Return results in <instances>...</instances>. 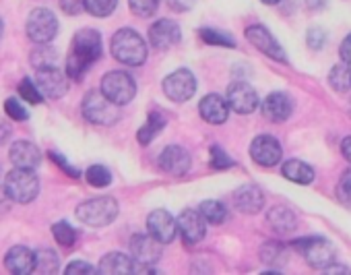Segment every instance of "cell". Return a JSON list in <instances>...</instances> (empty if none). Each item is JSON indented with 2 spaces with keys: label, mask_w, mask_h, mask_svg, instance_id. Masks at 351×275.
I'll return each instance as SVG.
<instances>
[{
  "label": "cell",
  "mask_w": 351,
  "mask_h": 275,
  "mask_svg": "<svg viewBox=\"0 0 351 275\" xmlns=\"http://www.w3.org/2000/svg\"><path fill=\"white\" fill-rule=\"evenodd\" d=\"M101 56V34L97 29H81L73 38V52L66 62V77L81 79V75Z\"/></svg>",
  "instance_id": "cell-1"
},
{
  "label": "cell",
  "mask_w": 351,
  "mask_h": 275,
  "mask_svg": "<svg viewBox=\"0 0 351 275\" xmlns=\"http://www.w3.org/2000/svg\"><path fill=\"white\" fill-rule=\"evenodd\" d=\"M112 56L126 67H141L147 60V44L134 29L124 27L112 38Z\"/></svg>",
  "instance_id": "cell-2"
},
{
  "label": "cell",
  "mask_w": 351,
  "mask_h": 275,
  "mask_svg": "<svg viewBox=\"0 0 351 275\" xmlns=\"http://www.w3.org/2000/svg\"><path fill=\"white\" fill-rule=\"evenodd\" d=\"M5 193L9 201L21 203V205L32 203L40 193V180L34 170L15 168L5 178Z\"/></svg>",
  "instance_id": "cell-3"
},
{
  "label": "cell",
  "mask_w": 351,
  "mask_h": 275,
  "mask_svg": "<svg viewBox=\"0 0 351 275\" xmlns=\"http://www.w3.org/2000/svg\"><path fill=\"white\" fill-rule=\"evenodd\" d=\"M118 217V203L112 197L85 201L77 207V219L91 228H104Z\"/></svg>",
  "instance_id": "cell-4"
},
{
  "label": "cell",
  "mask_w": 351,
  "mask_h": 275,
  "mask_svg": "<svg viewBox=\"0 0 351 275\" xmlns=\"http://www.w3.org/2000/svg\"><path fill=\"white\" fill-rule=\"evenodd\" d=\"M99 91L116 106H126L136 95V83L134 79L124 71H110L99 85Z\"/></svg>",
  "instance_id": "cell-5"
},
{
  "label": "cell",
  "mask_w": 351,
  "mask_h": 275,
  "mask_svg": "<svg viewBox=\"0 0 351 275\" xmlns=\"http://www.w3.org/2000/svg\"><path fill=\"white\" fill-rule=\"evenodd\" d=\"M298 252L304 254V259L314 267V269H326L328 265L335 263V246L324 240V238H318V236H312V238H300V240H293L291 244Z\"/></svg>",
  "instance_id": "cell-6"
},
{
  "label": "cell",
  "mask_w": 351,
  "mask_h": 275,
  "mask_svg": "<svg viewBox=\"0 0 351 275\" xmlns=\"http://www.w3.org/2000/svg\"><path fill=\"white\" fill-rule=\"evenodd\" d=\"M83 116L99 126H112L118 120V106L112 104L101 91H89L83 99Z\"/></svg>",
  "instance_id": "cell-7"
},
{
  "label": "cell",
  "mask_w": 351,
  "mask_h": 275,
  "mask_svg": "<svg viewBox=\"0 0 351 275\" xmlns=\"http://www.w3.org/2000/svg\"><path fill=\"white\" fill-rule=\"evenodd\" d=\"M25 29L34 44H50L58 34V19L50 9H34L27 17Z\"/></svg>",
  "instance_id": "cell-8"
},
{
  "label": "cell",
  "mask_w": 351,
  "mask_h": 275,
  "mask_svg": "<svg viewBox=\"0 0 351 275\" xmlns=\"http://www.w3.org/2000/svg\"><path fill=\"white\" fill-rule=\"evenodd\" d=\"M195 91H197V79L189 69H178L163 79V93L176 104L189 101L195 95Z\"/></svg>",
  "instance_id": "cell-9"
},
{
  "label": "cell",
  "mask_w": 351,
  "mask_h": 275,
  "mask_svg": "<svg viewBox=\"0 0 351 275\" xmlns=\"http://www.w3.org/2000/svg\"><path fill=\"white\" fill-rule=\"evenodd\" d=\"M250 158L263 168H273L283 158L281 143L271 134H258L250 145Z\"/></svg>",
  "instance_id": "cell-10"
},
{
  "label": "cell",
  "mask_w": 351,
  "mask_h": 275,
  "mask_svg": "<svg viewBox=\"0 0 351 275\" xmlns=\"http://www.w3.org/2000/svg\"><path fill=\"white\" fill-rule=\"evenodd\" d=\"M226 101H228L230 110H234L238 114H252L258 108L256 89L252 85H248L246 81H234L228 87Z\"/></svg>",
  "instance_id": "cell-11"
},
{
  "label": "cell",
  "mask_w": 351,
  "mask_h": 275,
  "mask_svg": "<svg viewBox=\"0 0 351 275\" xmlns=\"http://www.w3.org/2000/svg\"><path fill=\"white\" fill-rule=\"evenodd\" d=\"M246 40L263 54H267L269 58L277 60V62H287V54L283 52L281 44L273 38V34L265 27V25H250L246 29Z\"/></svg>",
  "instance_id": "cell-12"
},
{
  "label": "cell",
  "mask_w": 351,
  "mask_h": 275,
  "mask_svg": "<svg viewBox=\"0 0 351 275\" xmlns=\"http://www.w3.org/2000/svg\"><path fill=\"white\" fill-rule=\"evenodd\" d=\"M176 228L180 230L182 234V240L186 244H199L205 234H207V228H205V217L201 215V211L197 209H184L178 219H176Z\"/></svg>",
  "instance_id": "cell-13"
},
{
  "label": "cell",
  "mask_w": 351,
  "mask_h": 275,
  "mask_svg": "<svg viewBox=\"0 0 351 275\" xmlns=\"http://www.w3.org/2000/svg\"><path fill=\"white\" fill-rule=\"evenodd\" d=\"M36 85H38L40 93H44L46 97L58 99L66 93L69 79L56 67H44V69H38Z\"/></svg>",
  "instance_id": "cell-14"
},
{
  "label": "cell",
  "mask_w": 351,
  "mask_h": 275,
  "mask_svg": "<svg viewBox=\"0 0 351 275\" xmlns=\"http://www.w3.org/2000/svg\"><path fill=\"white\" fill-rule=\"evenodd\" d=\"M180 38H182L180 25L171 19H159L149 29V42L157 50H165V48L176 46L180 42Z\"/></svg>",
  "instance_id": "cell-15"
},
{
  "label": "cell",
  "mask_w": 351,
  "mask_h": 275,
  "mask_svg": "<svg viewBox=\"0 0 351 275\" xmlns=\"http://www.w3.org/2000/svg\"><path fill=\"white\" fill-rule=\"evenodd\" d=\"M159 168L171 176H184L191 170V154L180 145H167L159 156Z\"/></svg>",
  "instance_id": "cell-16"
},
{
  "label": "cell",
  "mask_w": 351,
  "mask_h": 275,
  "mask_svg": "<svg viewBox=\"0 0 351 275\" xmlns=\"http://www.w3.org/2000/svg\"><path fill=\"white\" fill-rule=\"evenodd\" d=\"M130 252H132V259L136 263H143V265H153L161 259V242L155 240L151 234H136L132 240H130Z\"/></svg>",
  "instance_id": "cell-17"
},
{
  "label": "cell",
  "mask_w": 351,
  "mask_h": 275,
  "mask_svg": "<svg viewBox=\"0 0 351 275\" xmlns=\"http://www.w3.org/2000/svg\"><path fill=\"white\" fill-rule=\"evenodd\" d=\"M147 228H149V234L159 240L161 244H167L173 240L176 232H178V228H176V219L165 211V209H155L149 213L147 217Z\"/></svg>",
  "instance_id": "cell-18"
},
{
  "label": "cell",
  "mask_w": 351,
  "mask_h": 275,
  "mask_svg": "<svg viewBox=\"0 0 351 275\" xmlns=\"http://www.w3.org/2000/svg\"><path fill=\"white\" fill-rule=\"evenodd\" d=\"M293 112V101L283 91H273L263 101V114L271 122H285Z\"/></svg>",
  "instance_id": "cell-19"
},
{
  "label": "cell",
  "mask_w": 351,
  "mask_h": 275,
  "mask_svg": "<svg viewBox=\"0 0 351 275\" xmlns=\"http://www.w3.org/2000/svg\"><path fill=\"white\" fill-rule=\"evenodd\" d=\"M234 207L242 213L254 215L265 207V195L256 184H244L234 193Z\"/></svg>",
  "instance_id": "cell-20"
},
{
  "label": "cell",
  "mask_w": 351,
  "mask_h": 275,
  "mask_svg": "<svg viewBox=\"0 0 351 275\" xmlns=\"http://www.w3.org/2000/svg\"><path fill=\"white\" fill-rule=\"evenodd\" d=\"M9 158L15 168H25V170H36L42 162V154L32 141H15L11 145Z\"/></svg>",
  "instance_id": "cell-21"
},
{
  "label": "cell",
  "mask_w": 351,
  "mask_h": 275,
  "mask_svg": "<svg viewBox=\"0 0 351 275\" xmlns=\"http://www.w3.org/2000/svg\"><path fill=\"white\" fill-rule=\"evenodd\" d=\"M199 112L201 116L211 122V124H223L230 116V106L226 101V97L217 95V93H209L201 99L199 104Z\"/></svg>",
  "instance_id": "cell-22"
},
{
  "label": "cell",
  "mask_w": 351,
  "mask_h": 275,
  "mask_svg": "<svg viewBox=\"0 0 351 275\" xmlns=\"http://www.w3.org/2000/svg\"><path fill=\"white\" fill-rule=\"evenodd\" d=\"M34 261H36L34 250H29L27 246H13L7 252L5 265L15 275H27V273H34Z\"/></svg>",
  "instance_id": "cell-23"
},
{
  "label": "cell",
  "mask_w": 351,
  "mask_h": 275,
  "mask_svg": "<svg viewBox=\"0 0 351 275\" xmlns=\"http://www.w3.org/2000/svg\"><path fill=\"white\" fill-rule=\"evenodd\" d=\"M267 224L271 226L273 232L285 236V234H291L295 228H298V217L295 213L285 207V205H275L271 207V211L267 213Z\"/></svg>",
  "instance_id": "cell-24"
},
{
  "label": "cell",
  "mask_w": 351,
  "mask_h": 275,
  "mask_svg": "<svg viewBox=\"0 0 351 275\" xmlns=\"http://www.w3.org/2000/svg\"><path fill=\"white\" fill-rule=\"evenodd\" d=\"M99 273H108V275H128V273H134L136 267H134V261L124 254V252H108L101 263H99Z\"/></svg>",
  "instance_id": "cell-25"
},
{
  "label": "cell",
  "mask_w": 351,
  "mask_h": 275,
  "mask_svg": "<svg viewBox=\"0 0 351 275\" xmlns=\"http://www.w3.org/2000/svg\"><path fill=\"white\" fill-rule=\"evenodd\" d=\"M281 172L289 182H295V184H310L314 180V170L302 160H287Z\"/></svg>",
  "instance_id": "cell-26"
},
{
  "label": "cell",
  "mask_w": 351,
  "mask_h": 275,
  "mask_svg": "<svg viewBox=\"0 0 351 275\" xmlns=\"http://www.w3.org/2000/svg\"><path fill=\"white\" fill-rule=\"evenodd\" d=\"M165 116L159 112V110H153L151 114H149V118H147V122L138 128V143L141 145H147V143H151L155 136L159 134V130L165 126Z\"/></svg>",
  "instance_id": "cell-27"
},
{
  "label": "cell",
  "mask_w": 351,
  "mask_h": 275,
  "mask_svg": "<svg viewBox=\"0 0 351 275\" xmlns=\"http://www.w3.org/2000/svg\"><path fill=\"white\" fill-rule=\"evenodd\" d=\"M34 271L36 273H56L58 271V254L50 248H42L36 252V261H34Z\"/></svg>",
  "instance_id": "cell-28"
},
{
  "label": "cell",
  "mask_w": 351,
  "mask_h": 275,
  "mask_svg": "<svg viewBox=\"0 0 351 275\" xmlns=\"http://www.w3.org/2000/svg\"><path fill=\"white\" fill-rule=\"evenodd\" d=\"M328 85L337 93H347L351 89V79H349V64H337L328 73Z\"/></svg>",
  "instance_id": "cell-29"
},
{
  "label": "cell",
  "mask_w": 351,
  "mask_h": 275,
  "mask_svg": "<svg viewBox=\"0 0 351 275\" xmlns=\"http://www.w3.org/2000/svg\"><path fill=\"white\" fill-rule=\"evenodd\" d=\"M199 211L205 217V222H209V224H223L228 217V209L219 201H203Z\"/></svg>",
  "instance_id": "cell-30"
},
{
  "label": "cell",
  "mask_w": 351,
  "mask_h": 275,
  "mask_svg": "<svg viewBox=\"0 0 351 275\" xmlns=\"http://www.w3.org/2000/svg\"><path fill=\"white\" fill-rule=\"evenodd\" d=\"M118 0H83V9L93 17H108L116 11Z\"/></svg>",
  "instance_id": "cell-31"
},
{
  "label": "cell",
  "mask_w": 351,
  "mask_h": 275,
  "mask_svg": "<svg viewBox=\"0 0 351 275\" xmlns=\"http://www.w3.org/2000/svg\"><path fill=\"white\" fill-rule=\"evenodd\" d=\"M52 234H54V240H56L60 246H64V248H73L75 242H77V232H75V228H73L71 224H66V222L54 224V226H52Z\"/></svg>",
  "instance_id": "cell-32"
},
{
  "label": "cell",
  "mask_w": 351,
  "mask_h": 275,
  "mask_svg": "<svg viewBox=\"0 0 351 275\" xmlns=\"http://www.w3.org/2000/svg\"><path fill=\"white\" fill-rule=\"evenodd\" d=\"M201 38L205 44L209 46H223V48H236V40L223 32H217V29H211V27H203L201 29Z\"/></svg>",
  "instance_id": "cell-33"
},
{
  "label": "cell",
  "mask_w": 351,
  "mask_h": 275,
  "mask_svg": "<svg viewBox=\"0 0 351 275\" xmlns=\"http://www.w3.org/2000/svg\"><path fill=\"white\" fill-rule=\"evenodd\" d=\"M85 180H87L91 187H95V189H104V187H108V184L112 182V174H110V170L104 168V166H91V168L85 172Z\"/></svg>",
  "instance_id": "cell-34"
},
{
  "label": "cell",
  "mask_w": 351,
  "mask_h": 275,
  "mask_svg": "<svg viewBox=\"0 0 351 275\" xmlns=\"http://www.w3.org/2000/svg\"><path fill=\"white\" fill-rule=\"evenodd\" d=\"M128 7L136 17H151L159 7V0H128Z\"/></svg>",
  "instance_id": "cell-35"
},
{
  "label": "cell",
  "mask_w": 351,
  "mask_h": 275,
  "mask_svg": "<svg viewBox=\"0 0 351 275\" xmlns=\"http://www.w3.org/2000/svg\"><path fill=\"white\" fill-rule=\"evenodd\" d=\"M261 256L265 263L269 265H275V263H281V259L285 256V250L279 242H267L263 248H261Z\"/></svg>",
  "instance_id": "cell-36"
},
{
  "label": "cell",
  "mask_w": 351,
  "mask_h": 275,
  "mask_svg": "<svg viewBox=\"0 0 351 275\" xmlns=\"http://www.w3.org/2000/svg\"><path fill=\"white\" fill-rule=\"evenodd\" d=\"M19 95H21L23 99L32 101V104H40V101L44 99L42 93H40V89H38V85H36L29 77H25V79L19 83Z\"/></svg>",
  "instance_id": "cell-37"
},
{
  "label": "cell",
  "mask_w": 351,
  "mask_h": 275,
  "mask_svg": "<svg viewBox=\"0 0 351 275\" xmlns=\"http://www.w3.org/2000/svg\"><path fill=\"white\" fill-rule=\"evenodd\" d=\"M32 64L36 67V69H44V67H54V60H56V54L50 50V48H46V46H40L36 52H34V56H32Z\"/></svg>",
  "instance_id": "cell-38"
},
{
  "label": "cell",
  "mask_w": 351,
  "mask_h": 275,
  "mask_svg": "<svg viewBox=\"0 0 351 275\" xmlns=\"http://www.w3.org/2000/svg\"><path fill=\"white\" fill-rule=\"evenodd\" d=\"M211 166L215 170H228L234 166V160L219 147V145H213L211 147Z\"/></svg>",
  "instance_id": "cell-39"
},
{
  "label": "cell",
  "mask_w": 351,
  "mask_h": 275,
  "mask_svg": "<svg viewBox=\"0 0 351 275\" xmlns=\"http://www.w3.org/2000/svg\"><path fill=\"white\" fill-rule=\"evenodd\" d=\"M337 195L345 205H351V168L343 172V176L337 184Z\"/></svg>",
  "instance_id": "cell-40"
},
{
  "label": "cell",
  "mask_w": 351,
  "mask_h": 275,
  "mask_svg": "<svg viewBox=\"0 0 351 275\" xmlns=\"http://www.w3.org/2000/svg\"><path fill=\"white\" fill-rule=\"evenodd\" d=\"M5 110H7V114H9L11 118H15V120H27V118H29V112L19 104L17 97H9V99L5 101Z\"/></svg>",
  "instance_id": "cell-41"
},
{
  "label": "cell",
  "mask_w": 351,
  "mask_h": 275,
  "mask_svg": "<svg viewBox=\"0 0 351 275\" xmlns=\"http://www.w3.org/2000/svg\"><path fill=\"white\" fill-rule=\"evenodd\" d=\"M306 44H308L312 50H320V48L326 44V34H324L320 27H312V29H308V34H306Z\"/></svg>",
  "instance_id": "cell-42"
},
{
  "label": "cell",
  "mask_w": 351,
  "mask_h": 275,
  "mask_svg": "<svg viewBox=\"0 0 351 275\" xmlns=\"http://www.w3.org/2000/svg\"><path fill=\"white\" fill-rule=\"evenodd\" d=\"M75 273H97V269L91 267V265L85 263V261H73V263L66 267V275H75Z\"/></svg>",
  "instance_id": "cell-43"
},
{
  "label": "cell",
  "mask_w": 351,
  "mask_h": 275,
  "mask_svg": "<svg viewBox=\"0 0 351 275\" xmlns=\"http://www.w3.org/2000/svg\"><path fill=\"white\" fill-rule=\"evenodd\" d=\"M60 9L66 15H79L83 11V0H60Z\"/></svg>",
  "instance_id": "cell-44"
},
{
  "label": "cell",
  "mask_w": 351,
  "mask_h": 275,
  "mask_svg": "<svg viewBox=\"0 0 351 275\" xmlns=\"http://www.w3.org/2000/svg\"><path fill=\"white\" fill-rule=\"evenodd\" d=\"M195 3H197V0H167L169 9L176 11V13H186V11H191L195 7Z\"/></svg>",
  "instance_id": "cell-45"
},
{
  "label": "cell",
  "mask_w": 351,
  "mask_h": 275,
  "mask_svg": "<svg viewBox=\"0 0 351 275\" xmlns=\"http://www.w3.org/2000/svg\"><path fill=\"white\" fill-rule=\"evenodd\" d=\"M339 56L345 64L351 67V34L341 42V48H339Z\"/></svg>",
  "instance_id": "cell-46"
},
{
  "label": "cell",
  "mask_w": 351,
  "mask_h": 275,
  "mask_svg": "<svg viewBox=\"0 0 351 275\" xmlns=\"http://www.w3.org/2000/svg\"><path fill=\"white\" fill-rule=\"evenodd\" d=\"M50 158H52V160H54V162H56V164H58V166H60V168H62V170L66 172V174H71L73 178H79V170L71 168V166L66 164V160H64L62 156H58V154H50Z\"/></svg>",
  "instance_id": "cell-47"
},
{
  "label": "cell",
  "mask_w": 351,
  "mask_h": 275,
  "mask_svg": "<svg viewBox=\"0 0 351 275\" xmlns=\"http://www.w3.org/2000/svg\"><path fill=\"white\" fill-rule=\"evenodd\" d=\"M341 154L351 164V136H345V139L341 141Z\"/></svg>",
  "instance_id": "cell-48"
},
{
  "label": "cell",
  "mask_w": 351,
  "mask_h": 275,
  "mask_svg": "<svg viewBox=\"0 0 351 275\" xmlns=\"http://www.w3.org/2000/svg\"><path fill=\"white\" fill-rule=\"evenodd\" d=\"M9 134H11V126L7 122L0 120V145H3L9 139Z\"/></svg>",
  "instance_id": "cell-49"
},
{
  "label": "cell",
  "mask_w": 351,
  "mask_h": 275,
  "mask_svg": "<svg viewBox=\"0 0 351 275\" xmlns=\"http://www.w3.org/2000/svg\"><path fill=\"white\" fill-rule=\"evenodd\" d=\"M7 209H9V197L3 189H0V213L7 211Z\"/></svg>",
  "instance_id": "cell-50"
},
{
  "label": "cell",
  "mask_w": 351,
  "mask_h": 275,
  "mask_svg": "<svg viewBox=\"0 0 351 275\" xmlns=\"http://www.w3.org/2000/svg\"><path fill=\"white\" fill-rule=\"evenodd\" d=\"M306 5L310 9H322L324 7V0H306Z\"/></svg>",
  "instance_id": "cell-51"
},
{
  "label": "cell",
  "mask_w": 351,
  "mask_h": 275,
  "mask_svg": "<svg viewBox=\"0 0 351 275\" xmlns=\"http://www.w3.org/2000/svg\"><path fill=\"white\" fill-rule=\"evenodd\" d=\"M261 3H265V5H279L281 0H261Z\"/></svg>",
  "instance_id": "cell-52"
},
{
  "label": "cell",
  "mask_w": 351,
  "mask_h": 275,
  "mask_svg": "<svg viewBox=\"0 0 351 275\" xmlns=\"http://www.w3.org/2000/svg\"><path fill=\"white\" fill-rule=\"evenodd\" d=\"M3 29H5V25H3V19H0V38H3Z\"/></svg>",
  "instance_id": "cell-53"
},
{
  "label": "cell",
  "mask_w": 351,
  "mask_h": 275,
  "mask_svg": "<svg viewBox=\"0 0 351 275\" xmlns=\"http://www.w3.org/2000/svg\"><path fill=\"white\" fill-rule=\"evenodd\" d=\"M0 178H3V166H0Z\"/></svg>",
  "instance_id": "cell-54"
},
{
  "label": "cell",
  "mask_w": 351,
  "mask_h": 275,
  "mask_svg": "<svg viewBox=\"0 0 351 275\" xmlns=\"http://www.w3.org/2000/svg\"><path fill=\"white\" fill-rule=\"evenodd\" d=\"M349 79H351V67H349Z\"/></svg>",
  "instance_id": "cell-55"
}]
</instances>
